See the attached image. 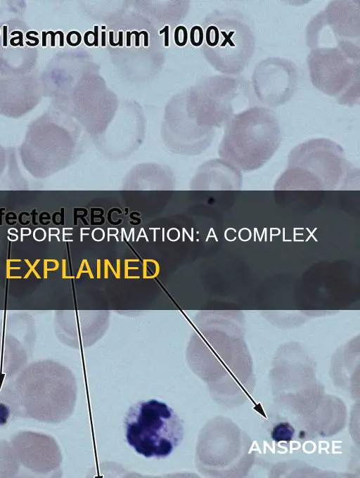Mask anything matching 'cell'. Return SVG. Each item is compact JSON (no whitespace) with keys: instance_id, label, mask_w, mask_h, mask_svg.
<instances>
[{"instance_id":"cell-1","label":"cell","mask_w":360,"mask_h":478,"mask_svg":"<svg viewBox=\"0 0 360 478\" xmlns=\"http://www.w3.org/2000/svg\"><path fill=\"white\" fill-rule=\"evenodd\" d=\"M77 381L68 369L51 362L30 366L0 386V398L13 416L58 424L72 414Z\"/></svg>"},{"instance_id":"cell-2","label":"cell","mask_w":360,"mask_h":478,"mask_svg":"<svg viewBox=\"0 0 360 478\" xmlns=\"http://www.w3.org/2000/svg\"><path fill=\"white\" fill-rule=\"evenodd\" d=\"M355 170L338 143L326 138H311L291 150L287 168L275 189H349L354 181Z\"/></svg>"},{"instance_id":"cell-3","label":"cell","mask_w":360,"mask_h":478,"mask_svg":"<svg viewBox=\"0 0 360 478\" xmlns=\"http://www.w3.org/2000/svg\"><path fill=\"white\" fill-rule=\"evenodd\" d=\"M282 141L276 113L254 105L235 114L224 128L218 153L240 172L259 169L275 154Z\"/></svg>"},{"instance_id":"cell-4","label":"cell","mask_w":360,"mask_h":478,"mask_svg":"<svg viewBox=\"0 0 360 478\" xmlns=\"http://www.w3.org/2000/svg\"><path fill=\"white\" fill-rule=\"evenodd\" d=\"M202 51L207 60L226 75H240L250 63L256 48L250 20L241 11L215 10L202 22Z\"/></svg>"},{"instance_id":"cell-5","label":"cell","mask_w":360,"mask_h":478,"mask_svg":"<svg viewBox=\"0 0 360 478\" xmlns=\"http://www.w3.org/2000/svg\"><path fill=\"white\" fill-rule=\"evenodd\" d=\"M127 442L146 457L164 458L181 443L182 420L167 404L155 399L132 405L124 419Z\"/></svg>"},{"instance_id":"cell-6","label":"cell","mask_w":360,"mask_h":478,"mask_svg":"<svg viewBox=\"0 0 360 478\" xmlns=\"http://www.w3.org/2000/svg\"><path fill=\"white\" fill-rule=\"evenodd\" d=\"M305 41L310 50L337 49L360 60V1H330L309 21Z\"/></svg>"},{"instance_id":"cell-7","label":"cell","mask_w":360,"mask_h":478,"mask_svg":"<svg viewBox=\"0 0 360 478\" xmlns=\"http://www.w3.org/2000/svg\"><path fill=\"white\" fill-rule=\"evenodd\" d=\"M250 82L240 75H214L194 89L196 119L200 128L214 131L225 127L240 104L252 107L255 98Z\"/></svg>"},{"instance_id":"cell-8","label":"cell","mask_w":360,"mask_h":478,"mask_svg":"<svg viewBox=\"0 0 360 478\" xmlns=\"http://www.w3.org/2000/svg\"><path fill=\"white\" fill-rule=\"evenodd\" d=\"M307 64L311 82L319 91L340 105L359 103L360 60L337 49L321 48L310 50Z\"/></svg>"},{"instance_id":"cell-9","label":"cell","mask_w":360,"mask_h":478,"mask_svg":"<svg viewBox=\"0 0 360 478\" xmlns=\"http://www.w3.org/2000/svg\"><path fill=\"white\" fill-rule=\"evenodd\" d=\"M299 82V69L295 63L283 58L269 57L255 66L250 85L259 105L271 109L289 101L296 93Z\"/></svg>"},{"instance_id":"cell-10","label":"cell","mask_w":360,"mask_h":478,"mask_svg":"<svg viewBox=\"0 0 360 478\" xmlns=\"http://www.w3.org/2000/svg\"><path fill=\"white\" fill-rule=\"evenodd\" d=\"M10 443L23 467L41 475H60L62 453L56 440L50 435L20 431Z\"/></svg>"},{"instance_id":"cell-11","label":"cell","mask_w":360,"mask_h":478,"mask_svg":"<svg viewBox=\"0 0 360 478\" xmlns=\"http://www.w3.org/2000/svg\"><path fill=\"white\" fill-rule=\"evenodd\" d=\"M20 463L10 443L0 439V477H13L20 470Z\"/></svg>"},{"instance_id":"cell-12","label":"cell","mask_w":360,"mask_h":478,"mask_svg":"<svg viewBox=\"0 0 360 478\" xmlns=\"http://www.w3.org/2000/svg\"><path fill=\"white\" fill-rule=\"evenodd\" d=\"M295 429L289 423H280L276 425L271 432V438L274 441L288 442L292 440Z\"/></svg>"},{"instance_id":"cell-13","label":"cell","mask_w":360,"mask_h":478,"mask_svg":"<svg viewBox=\"0 0 360 478\" xmlns=\"http://www.w3.org/2000/svg\"><path fill=\"white\" fill-rule=\"evenodd\" d=\"M203 30L201 27L195 25L191 30L190 40L195 46H200L203 42Z\"/></svg>"},{"instance_id":"cell-14","label":"cell","mask_w":360,"mask_h":478,"mask_svg":"<svg viewBox=\"0 0 360 478\" xmlns=\"http://www.w3.org/2000/svg\"><path fill=\"white\" fill-rule=\"evenodd\" d=\"M188 39V33L185 27L179 26L174 32L175 44L179 46H184Z\"/></svg>"},{"instance_id":"cell-15","label":"cell","mask_w":360,"mask_h":478,"mask_svg":"<svg viewBox=\"0 0 360 478\" xmlns=\"http://www.w3.org/2000/svg\"><path fill=\"white\" fill-rule=\"evenodd\" d=\"M11 415L10 407L0 398V426L7 424Z\"/></svg>"}]
</instances>
